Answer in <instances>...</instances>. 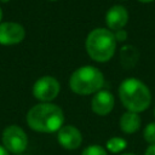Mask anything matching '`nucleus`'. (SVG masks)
<instances>
[{
  "mask_svg": "<svg viewBox=\"0 0 155 155\" xmlns=\"http://www.w3.org/2000/svg\"><path fill=\"white\" fill-rule=\"evenodd\" d=\"M64 121L62 109L51 103H41L33 107L27 114V122L30 128L38 132L52 133L58 131Z\"/></svg>",
  "mask_w": 155,
  "mask_h": 155,
  "instance_id": "f257e3e1",
  "label": "nucleus"
},
{
  "mask_svg": "<svg viewBox=\"0 0 155 155\" xmlns=\"http://www.w3.org/2000/svg\"><path fill=\"white\" fill-rule=\"evenodd\" d=\"M119 97L122 105L133 113L145 110L151 102L149 88L140 80L134 78L126 79L121 82L119 87Z\"/></svg>",
  "mask_w": 155,
  "mask_h": 155,
  "instance_id": "f03ea898",
  "label": "nucleus"
},
{
  "mask_svg": "<svg viewBox=\"0 0 155 155\" xmlns=\"http://www.w3.org/2000/svg\"><path fill=\"white\" fill-rule=\"evenodd\" d=\"M116 48V40L111 31L104 28L93 29L86 38V51L97 62L109 61Z\"/></svg>",
  "mask_w": 155,
  "mask_h": 155,
  "instance_id": "7ed1b4c3",
  "label": "nucleus"
},
{
  "mask_svg": "<svg viewBox=\"0 0 155 155\" xmlns=\"http://www.w3.org/2000/svg\"><path fill=\"white\" fill-rule=\"evenodd\" d=\"M70 88L78 94H91L97 92L104 85V76L99 69L86 65L76 69L70 76Z\"/></svg>",
  "mask_w": 155,
  "mask_h": 155,
  "instance_id": "20e7f679",
  "label": "nucleus"
},
{
  "mask_svg": "<svg viewBox=\"0 0 155 155\" xmlns=\"http://www.w3.org/2000/svg\"><path fill=\"white\" fill-rule=\"evenodd\" d=\"M2 143L6 150L15 154H21L27 148L28 138L21 127L8 126L2 132Z\"/></svg>",
  "mask_w": 155,
  "mask_h": 155,
  "instance_id": "39448f33",
  "label": "nucleus"
},
{
  "mask_svg": "<svg viewBox=\"0 0 155 155\" xmlns=\"http://www.w3.org/2000/svg\"><path fill=\"white\" fill-rule=\"evenodd\" d=\"M59 93V82L52 76L40 78L33 87V94L35 98L42 102H50L54 99Z\"/></svg>",
  "mask_w": 155,
  "mask_h": 155,
  "instance_id": "423d86ee",
  "label": "nucleus"
},
{
  "mask_svg": "<svg viewBox=\"0 0 155 155\" xmlns=\"http://www.w3.org/2000/svg\"><path fill=\"white\" fill-rule=\"evenodd\" d=\"M25 36V30L19 23L5 22L0 23V44L16 45L19 44Z\"/></svg>",
  "mask_w": 155,
  "mask_h": 155,
  "instance_id": "0eeeda50",
  "label": "nucleus"
},
{
  "mask_svg": "<svg viewBox=\"0 0 155 155\" xmlns=\"http://www.w3.org/2000/svg\"><path fill=\"white\" fill-rule=\"evenodd\" d=\"M57 139L63 148H65L68 150H73V149H76L78 147H80V144L82 142V136L76 127L63 126L58 130Z\"/></svg>",
  "mask_w": 155,
  "mask_h": 155,
  "instance_id": "6e6552de",
  "label": "nucleus"
},
{
  "mask_svg": "<svg viewBox=\"0 0 155 155\" xmlns=\"http://www.w3.org/2000/svg\"><path fill=\"white\" fill-rule=\"evenodd\" d=\"M91 107L97 115H108L114 108V96L109 91H98L92 98Z\"/></svg>",
  "mask_w": 155,
  "mask_h": 155,
  "instance_id": "1a4fd4ad",
  "label": "nucleus"
},
{
  "mask_svg": "<svg viewBox=\"0 0 155 155\" xmlns=\"http://www.w3.org/2000/svg\"><path fill=\"white\" fill-rule=\"evenodd\" d=\"M128 21V12L124 6L115 5L110 7L105 15V23L113 30L122 29Z\"/></svg>",
  "mask_w": 155,
  "mask_h": 155,
  "instance_id": "9d476101",
  "label": "nucleus"
},
{
  "mask_svg": "<svg viewBox=\"0 0 155 155\" xmlns=\"http://www.w3.org/2000/svg\"><path fill=\"white\" fill-rule=\"evenodd\" d=\"M120 127L127 134L137 132L140 127V117H139L138 113L126 111L125 114H122V116L120 119Z\"/></svg>",
  "mask_w": 155,
  "mask_h": 155,
  "instance_id": "9b49d317",
  "label": "nucleus"
},
{
  "mask_svg": "<svg viewBox=\"0 0 155 155\" xmlns=\"http://www.w3.org/2000/svg\"><path fill=\"white\" fill-rule=\"evenodd\" d=\"M120 59L125 68H131L138 61V52L132 46H124L120 52Z\"/></svg>",
  "mask_w": 155,
  "mask_h": 155,
  "instance_id": "f8f14e48",
  "label": "nucleus"
},
{
  "mask_svg": "<svg viewBox=\"0 0 155 155\" xmlns=\"http://www.w3.org/2000/svg\"><path fill=\"white\" fill-rule=\"evenodd\" d=\"M127 143L124 138H120V137H113L108 140L107 143V149L110 150L111 153H120L121 150H124L126 148Z\"/></svg>",
  "mask_w": 155,
  "mask_h": 155,
  "instance_id": "ddd939ff",
  "label": "nucleus"
},
{
  "mask_svg": "<svg viewBox=\"0 0 155 155\" xmlns=\"http://www.w3.org/2000/svg\"><path fill=\"white\" fill-rule=\"evenodd\" d=\"M143 136H144V139L148 143L155 144V122H151V124L147 125V127L144 128Z\"/></svg>",
  "mask_w": 155,
  "mask_h": 155,
  "instance_id": "4468645a",
  "label": "nucleus"
},
{
  "mask_svg": "<svg viewBox=\"0 0 155 155\" xmlns=\"http://www.w3.org/2000/svg\"><path fill=\"white\" fill-rule=\"evenodd\" d=\"M81 155H107V151L101 145H90L84 149Z\"/></svg>",
  "mask_w": 155,
  "mask_h": 155,
  "instance_id": "2eb2a0df",
  "label": "nucleus"
},
{
  "mask_svg": "<svg viewBox=\"0 0 155 155\" xmlns=\"http://www.w3.org/2000/svg\"><path fill=\"white\" fill-rule=\"evenodd\" d=\"M114 36H115V40L116 41H125L127 39V33L124 29H119V30L115 31Z\"/></svg>",
  "mask_w": 155,
  "mask_h": 155,
  "instance_id": "dca6fc26",
  "label": "nucleus"
},
{
  "mask_svg": "<svg viewBox=\"0 0 155 155\" xmlns=\"http://www.w3.org/2000/svg\"><path fill=\"white\" fill-rule=\"evenodd\" d=\"M144 155H155V144H151V145L147 149V151H145Z\"/></svg>",
  "mask_w": 155,
  "mask_h": 155,
  "instance_id": "f3484780",
  "label": "nucleus"
},
{
  "mask_svg": "<svg viewBox=\"0 0 155 155\" xmlns=\"http://www.w3.org/2000/svg\"><path fill=\"white\" fill-rule=\"evenodd\" d=\"M0 155H8L7 150H6L4 147H1V145H0Z\"/></svg>",
  "mask_w": 155,
  "mask_h": 155,
  "instance_id": "a211bd4d",
  "label": "nucleus"
},
{
  "mask_svg": "<svg viewBox=\"0 0 155 155\" xmlns=\"http://www.w3.org/2000/svg\"><path fill=\"white\" fill-rule=\"evenodd\" d=\"M139 1H142V2H150V1H154V0H139Z\"/></svg>",
  "mask_w": 155,
  "mask_h": 155,
  "instance_id": "6ab92c4d",
  "label": "nucleus"
},
{
  "mask_svg": "<svg viewBox=\"0 0 155 155\" xmlns=\"http://www.w3.org/2000/svg\"><path fill=\"white\" fill-rule=\"evenodd\" d=\"M1 18H2V10L0 8V21H1Z\"/></svg>",
  "mask_w": 155,
  "mask_h": 155,
  "instance_id": "aec40b11",
  "label": "nucleus"
},
{
  "mask_svg": "<svg viewBox=\"0 0 155 155\" xmlns=\"http://www.w3.org/2000/svg\"><path fill=\"white\" fill-rule=\"evenodd\" d=\"M0 1H2V2H7V1H10V0H0Z\"/></svg>",
  "mask_w": 155,
  "mask_h": 155,
  "instance_id": "412c9836",
  "label": "nucleus"
},
{
  "mask_svg": "<svg viewBox=\"0 0 155 155\" xmlns=\"http://www.w3.org/2000/svg\"><path fill=\"white\" fill-rule=\"evenodd\" d=\"M124 155H134V154H124Z\"/></svg>",
  "mask_w": 155,
  "mask_h": 155,
  "instance_id": "4be33fe9",
  "label": "nucleus"
},
{
  "mask_svg": "<svg viewBox=\"0 0 155 155\" xmlns=\"http://www.w3.org/2000/svg\"><path fill=\"white\" fill-rule=\"evenodd\" d=\"M154 115H155V110H154Z\"/></svg>",
  "mask_w": 155,
  "mask_h": 155,
  "instance_id": "5701e85b",
  "label": "nucleus"
},
{
  "mask_svg": "<svg viewBox=\"0 0 155 155\" xmlns=\"http://www.w3.org/2000/svg\"><path fill=\"white\" fill-rule=\"evenodd\" d=\"M51 1H53V0H51Z\"/></svg>",
  "mask_w": 155,
  "mask_h": 155,
  "instance_id": "b1692460",
  "label": "nucleus"
}]
</instances>
